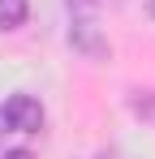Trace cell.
Listing matches in <instances>:
<instances>
[{
  "mask_svg": "<svg viewBox=\"0 0 155 159\" xmlns=\"http://www.w3.org/2000/svg\"><path fill=\"white\" fill-rule=\"evenodd\" d=\"M0 120L9 129H17V133H35L43 125V107H39L35 95H9L4 107H0Z\"/></svg>",
  "mask_w": 155,
  "mask_h": 159,
  "instance_id": "obj_1",
  "label": "cell"
},
{
  "mask_svg": "<svg viewBox=\"0 0 155 159\" xmlns=\"http://www.w3.org/2000/svg\"><path fill=\"white\" fill-rule=\"evenodd\" d=\"M26 13H30L26 0H0V30H17L26 22Z\"/></svg>",
  "mask_w": 155,
  "mask_h": 159,
  "instance_id": "obj_2",
  "label": "cell"
},
{
  "mask_svg": "<svg viewBox=\"0 0 155 159\" xmlns=\"http://www.w3.org/2000/svg\"><path fill=\"white\" fill-rule=\"evenodd\" d=\"M69 4H73V9H99L103 0H69Z\"/></svg>",
  "mask_w": 155,
  "mask_h": 159,
  "instance_id": "obj_3",
  "label": "cell"
},
{
  "mask_svg": "<svg viewBox=\"0 0 155 159\" xmlns=\"http://www.w3.org/2000/svg\"><path fill=\"white\" fill-rule=\"evenodd\" d=\"M4 159H30V151H9Z\"/></svg>",
  "mask_w": 155,
  "mask_h": 159,
  "instance_id": "obj_4",
  "label": "cell"
},
{
  "mask_svg": "<svg viewBox=\"0 0 155 159\" xmlns=\"http://www.w3.org/2000/svg\"><path fill=\"white\" fill-rule=\"evenodd\" d=\"M147 13H151V17H155V0H147Z\"/></svg>",
  "mask_w": 155,
  "mask_h": 159,
  "instance_id": "obj_5",
  "label": "cell"
}]
</instances>
